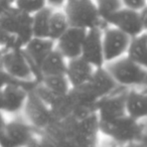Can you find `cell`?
I'll return each instance as SVG.
<instances>
[{"instance_id": "cell-5", "label": "cell", "mask_w": 147, "mask_h": 147, "mask_svg": "<svg viewBox=\"0 0 147 147\" xmlns=\"http://www.w3.org/2000/svg\"><path fill=\"white\" fill-rule=\"evenodd\" d=\"M36 129H34L24 118L6 120L0 131V146L18 147L33 144L36 140Z\"/></svg>"}, {"instance_id": "cell-19", "label": "cell", "mask_w": 147, "mask_h": 147, "mask_svg": "<svg viewBox=\"0 0 147 147\" xmlns=\"http://www.w3.org/2000/svg\"><path fill=\"white\" fill-rule=\"evenodd\" d=\"M126 55L147 69V31L131 38Z\"/></svg>"}, {"instance_id": "cell-23", "label": "cell", "mask_w": 147, "mask_h": 147, "mask_svg": "<svg viewBox=\"0 0 147 147\" xmlns=\"http://www.w3.org/2000/svg\"><path fill=\"white\" fill-rule=\"evenodd\" d=\"M94 2L105 24L111 15L123 7L122 0H94Z\"/></svg>"}, {"instance_id": "cell-27", "label": "cell", "mask_w": 147, "mask_h": 147, "mask_svg": "<svg viewBox=\"0 0 147 147\" xmlns=\"http://www.w3.org/2000/svg\"><path fill=\"white\" fill-rule=\"evenodd\" d=\"M140 16H141V20H142V23H143L144 30L147 31V5L144 6L140 10Z\"/></svg>"}, {"instance_id": "cell-21", "label": "cell", "mask_w": 147, "mask_h": 147, "mask_svg": "<svg viewBox=\"0 0 147 147\" xmlns=\"http://www.w3.org/2000/svg\"><path fill=\"white\" fill-rule=\"evenodd\" d=\"M69 26L71 25H69L63 9H53L51 15V19H49V37L53 40L57 41L67 31V29Z\"/></svg>"}, {"instance_id": "cell-16", "label": "cell", "mask_w": 147, "mask_h": 147, "mask_svg": "<svg viewBox=\"0 0 147 147\" xmlns=\"http://www.w3.org/2000/svg\"><path fill=\"white\" fill-rule=\"evenodd\" d=\"M87 85L98 99L104 98L120 88L105 65L95 69Z\"/></svg>"}, {"instance_id": "cell-29", "label": "cell", "mask_w": 147, "mask_h": 147, "mask_svg": "<svg viewBox=\"0 0 147 147\" xmlns=\"http://www.w3.org/2000/svg\"><path fill=\"white\" fill-rule=\"evenodd\" d=\"M11 5H12V1L11 0H0V14L4 10H6Z\"/></svg>"}, {"instance_id": "cell-2", "label": "cell", "mask_w": 147, "mask_h": 147, "mask_svg": "<svg viewBox=\"0 0 147 147\" xmlns=\"http://www.w3.org/2000/svg\"><path fill=\"white\" fill-rule=\"evenodd\" d=\"M0 51L1 69L10 79L28 86H33L40 81L36 69L23 49H0Z\"/></svg>"}, {"instance_id": "cell-12", "label": "cell", "mask_w": 147, "mask_h": 147, "mask_svg": "<svg viewBox=\"0 0 147 147\" xmlns=\"http://www.w3.org/2000/svg\"><path fill=\"white\" fill-rule=\"evenodd\" d=\"M87 29L69 26L65 33L55 41V49L67 59L81 57Z\"/></svg>"}, {"instance_id": "cell-24", "label": "cell", "mask_w": 147, "mask_h": 147, "mask_svg": "<svg viewBox=\"0 0 147 147\" xmlns=\"http://www.w3.org/2000/svg\"><path fill=\"white\" fill-rule=\"evenodd\" d=\"M12 5L27 14L33 15L47 6V0H13Z\"/></svg>"}, {"instance_id": "cell-26", "label": "cell", "mask_w": 147, "mask_h": 147, "mask_svg": "<svg viewBox=\"0 0 147 147\" xmlns=\"http://www.w3.org/2000/svg\"><path fill=\"white\" fill-rule=\"evenodd\" d=\"M47 5L51 6L53 9H59L63 8L65 4L67 2V0H47Z\"/></svg>"}, {"instance_id": "cell-4", "label": "cell", "mask_w": 147, "mask_h": 147, "mask_svg": "<svg viewBox=\"0 0 147 147\" xmlns=\"http://www.w3.org/2000/svg\"><path fill=\"white\" fill-rule=\"evenodd\" d=\"M71 26L90 29L106 25L101 18L94 0H67L63 7Z\"/></svg>"}, {"instance_id": "cell-13", "label": "cell", "mask_w": 147, "mask_h": 147, "mask_svg": "<svg viewBox=\"0 0 147 147\" xmlns=\"http://www.w3.org/2000/svg\"><path fill=\"white\" fill-rule=\"evenodd\" d=\"M103 28L97 26L87 30L81 57L95 67H101L105 65L104 53H103Z\"/></svg>"}, {"instance_id": "cell-20", "label": "cell", "mask_w": 147, "mask_h": 147, "mask_svg": "<svg viewBox=\"0 0 147 147\" xmlns=\"http://www.w3.org/2000/svg\"><path fill=\"white\" fill-rule=\"evenodd\" d=\"M53 8L45 6L41 10L31 15V27L32 34L35 37H49V19Z\"/></svg>"}, {"instance_id": "cell-25", "label": "cell", "mask_w": 147, "mask_h": 147, "mask_svg": "<svg viewBox=\"0 0 147 147\" xmlns=\"http://www.w3.org/2000/svg\"><path fill=\"white\" fill-rule=\"evenodd\" d=\"M122 3L124 7L140 11L147 5V0H122Z\"/></svg>"}, {"instance_id": "cell-22", "label": "cell", "mask_w": 147, "mask_h": 147, "mask_svg": "<svg viewBox=\"0 0 147 147\" xmlns=\"http://www.w3.org/2000/svg\"><path fill=\"white\" fill-rule=\"evenodd\" d=\"M47 88L57 95L65 96L69 92L71 86L65 75H53V76L42 77L40 81Z\"/></svg>"}, {"instance_id": "cell-1", "label": "cell", "mask_w": 147, "mask_h": 147, "mask_svg": "<svg viewBox=\"0 0 147 147\" xmlns=\"http://www.w3.org/2000/svg\"><path fill=\"white\" fill-rule=\"evenodd\" d=\"M32 37L31 15L13 5L0 14V49H23Z\"/></svg>"}, {"instance_id": "cell-18", "label": "cell", "mask_w": 147, "mask_h": 147, "mask_svg": "<svg viewBox=\"0 0 147 147\" xmlns=\"http://www.w3.org/2000/svg\"><path fill=\"white\" fill-rule=\"evenodd\" d=\"M67 65V59L55 47L43 59L39 67L41 79L42 77L53 76V75H65Z\"/></svg>"}, {"instance_id": "cell-17", "label": "cell", "mask_w": 147, "mask_h": 147, "mask_svg": "<svg viewBox=\"0 0 147 147\" xmlns=\"http://www.w3.org/2000/svg\"><path fill=\"white\" fill-rule=\"evenodd\" d=\"M126 110L129 116L138 121L147 119V87L128 89Z\"/></svg>"}, {"instance_id": "cell-14", "label": "cell", "mask_w": 147, "mask_h": 147, "mask_svg": "<svg viewBox=\"0 0 147 147\" xmlns=\"http://www.w3.org/2000/svg\"><path fill=\"white\" fill-rule=\"evenodd\" d=\"M55 47V41L49 37H35L33 36L23 47L29 61H31L34 69H36L39 78L41 80L39 67L43 59L47 57L49 53Z\"/></svg>"}, {"instance_id": "cell-8", "label": "cell", "mask_w": 147, "mask_h": 147, "mask_svg": "<svg viewBox=\"0 0 147 147\" xmlns=\"http://www.w3.org/2000/svg\"><path fill=\"white\" fill-rule=\"evenodd\" d=\"M28 86L16 81H10L0 88V112L8 115H17L22 112L26 102L29 89Z\"/></svg>"}, {"instance_id": "cell-28", "label": "cell", "mask_w": 147, "mask_h": 147, "mask_svg": "<svg viewBox=\"0 0 147 147\" xmlns=\"http://www.w3.org/2000/svg\"><path fill=\"white\" fill-rule=\"evenodd\" d=\"M10 81H13V80L7 76L6 74L3 71V69H0V88L4 86L5 84H7L8 82H10Z\"/></svg>"}, {"instance_id": "cell-6", "label": "cell", "mask_w": 147, "mask_h": 147, "mask_svg": "<svg viewBox=\"0 0 147 147\" xmlns=\"http://www.w3.org/2000/svg\"><path fill=\"white\" fill-rule=\"evenodd\" d=\"M140 121L128 114L112 121H100V133L119 143L136 140L141 135Z\"/></svg>"}, {"instance_id": "cell-7", "label": "cell", "mask_w": 147, "mask_h": 147, "mask_svg": "<svg viewBox=\"0 0 147 147\" xmlns=\"http://www.w3.org/2000/svg\"><path fill=\"white\" fill-rule=\"evenodd\" d=\"M22 113L23 118L38 131H43L53 122L51 107L34 92L32 88L28 91Z\"/></svg>"}, {"instance_id": "cell-10", "label": "cell", "mask_w": 147, "mask_h": 147, "mask_svg": "<svg viewBox=\"0 0 147 147\" xmlns=\"http://www.w3.org/2000/svg\"><path fill=\"white\" fill-rule=\"evenodd\" d=\"M127 88L120 87L108 96L101 98L96 104V113L100 121H112L127 114Z\"/></svg>"}, {"instance_id": "cell-3", "label": "cell", "mask_w": 147, "mask_h": 147, "mask_svg": "<svg viewBox=\"0 0 147 147\" xmlns=\"http://www.w3.org/2000/svg\"><path fill=\"white\" fill-rule=\"evenodd\" d=\"M105 67L120 87L127 89L147 87V69L127 55L105 63Z\"/></svg>"}, {"instance_id": "cell-9", "label": "cell", "mask_w": 147, "mask_h": 147, "mask_svg": "<svg viewBox=\"0 0 147 147\" xmlns=\"http://www.w3.org/2000/svg\"><path fill=\"white\" fill-rule=\"evenodd\" d=\"M103 53L105 63L116 61L127 55L131 37L111 25L103 28Z\"/></svg>"}, {"instance_id": "cell-30", "label": "cell", "mask_w": 147, "mask_h": 147, "mask_svg": "<svg viewBox=\"0 0 147 147\" xmlns=\"http://www.w3.org/2000/svg\"><path fill=\"white\" fill-rule=\"evenodd\" d=\"M11 1H12V2H13V0H11Z\"/></svg>"}, {"instance_id": "cell-11", "label": "cell", "mask_w": 147, "mask_h": 147, "mask_svg": "<svg viewBox=\"0 0 147 147\" xmlns=\"http://www.w3.org/2000/svg\"><path fill=\"white\" fill-rule=\"evenodd\" d=\"M106 24L120 29L131 38L145 31L141 20L140 11L124 6L111 15Z\"/></svg>"}, {"instance_id": "cell-15", "label": "cell", "mask_w": 147, "mask_h": 147, "mask_svg": "<svg viewBox=\"0 0 147 147\" xmlns=\"http://www.w3.org/2000/svg\"><path fill=\"white\" fill-rule=\"evenodd\" d=\"M96 67H93L84 57H78L67 59L65 76L71 84V88L86 85L90 81Z\"/></svg>"}]
</instances>
